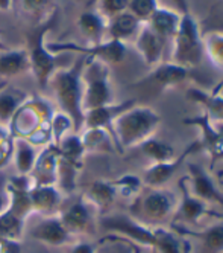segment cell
Segmentation results:
<instances>
[{"label": "cell", "mask_w": 223, "mask_h": 253, "mask_svg": "<svg viewBox=\"0 0 223 253\" xmlns=\"http://www.w3.org/2000/svg\"><path fill=\"white\" fill-rule=\"evenodd\" d=\"M161 124V116L149 107H129L111 125V136L120 150L140 147L154 137Z\"/></svg>", "instance_id": "1"}, {"label": "cell", "mask_w": 223, "mask_h": 253, "mask_svg": "<svg viewBox=\"0 0 223 253\" xmlns=\"http://www.w3.org/2000/svg\"><path fill=\"white\" fill-rule=\"evenodd\" d=\"M87 57H82L76 64L70 69L55 70L47 87L57 99L61 112L71 121L74 130L79 131L84 125V112H82V83L81 75Z\"/></svg>", "instance_id": "2"}, {"label": "cell", "mask_w": 223, "mask_h": 253, "mask_svg": "<svg viewBox=\"0 0 223 253\" xmlns=\"http://www.w3.org/2000/svg\"><path fill=\"white\" fill-rule=\"evenodd\" d=\"M176 209L175 195L162 188H147L134 198L131 206V215L135 220L151 226L165 221L173 216Z\"/></svg>", "instance_id": "3"}, {"label": "cell", "mask_w": 223, "mask_h": 253, "mask_svg": "<svg viewBox=\"0 0 223 253\" xmlns=\"http://www.w3.org/2000/svg\"><path fill=\"white\" fill-rule=\"evenodd\" d=\"M81 83L84 113L93 110V108H99L111 104V87L105 63L88 58V64L82 69Z\"/></svg>", "instance_id": "4"}, {"label": "cell", "mask_w": 223, "mask_h": 253, "mask_svg": "<svg viewBox=\"0 0 223 253\" xmlns=\"http://www.w3.org/2000/svg\"><path fill=\"white\" fill-rule=\"evenodd\" d=\"M100 226L109 232H114L126 241L137 243L138 246L157 249L158 244V227L147 226L138 220H135L132 215L125 213H113L105 215L100 218Z\"/></svg>", "instance_id": "5"}, {"label": "cell", "mask_w": 223, "mask_h": 253, "mask_svg": "<svg viewBox=\"0 0 223 253\" xmlns=\"http://www.w3.org/2000/svg\"><path fill=\"white\" fill-rule=\"evenodd\" d=\"M178 188L181 191V202L176 205L173 213V221H172L173 227L196 226L197 229H202L203 218L219 215L214 209H210V205L199 200L196 195L191 194L187 177L179 178Z\"/></svg>", "instance_id": "6"}, {"label": "cell", "mask_w": 223, "mask_h": 253, "mask_svg": "<svg viewBox=\"0 0 223 253\" xmlns=\"http://www.w3.org/2000/svg\"><path fill=\"white\" fill-rule=\"evenodd\" d=\"M175 37V64L184 66H196L202 58V46L197 34V26L193 20V17L187 12L182 14L179 28Z\"/></svg>", "instance_id": "7"}, {"label": "cell", "mask_w": 223, "mask_h": 253, "mask_svg": "<svg viewBox=\"0 0 223 253\" xmlns=\"http://www.w3.org/2000/svg\"><path fill=\"white\" fill-rule=\"evenodd\" d=\"M47 26L36 31L29 42L28 58H29V69L33 74L35 80L38 81L40 87L46 88L49 84V80L55 72V58L52 52L44 46V32Z\"/></svg>", "instance_id": "8"}, {"label": "cell", "mask_w": 223, "mask_h": 253, "mask_svg": "<svg viewBox=\"0 0 223 253\" xmlns=\"http://www.w3.org/2000/svg\"><path fill=\"white\" fill-rule=\"evenodd\" d=\"M47 49L50 52H60V50H73L81 52L90 60H99L102 63H119L125 57V46L119 40H109L106 43H97L91 47H84L78 44H67V43H49Z\"/></svg>", "instance_id": "9"}, {"label": "cell", "mask_w": 223, "mask_h": 253, "mask_svg": "<svg viewBox=\"0 0 223 253\" xmlns=\"http://www.w3.org/2000/svg\"><path fill=\"white\" fill-rule=\"evenodd\" d=\"M189 188L193 195L207 205H216L223 208V191L214 183L211 175L197 164H189Z\"/></svg>", "instance_id": "10"}, {"label": "cell", "mask_w": 223, "mask_h": 253, "mask_svg": "<svg viewBox=\"0 0 223 253\" xmlns=\"http://www.w3.org/2000/svg\"><path fill=\"white\" fill-rule=\"evenodd\" d=\"M200 145L199 142H193L190 147L185 148L179 156H176L175 159L169 160V162H161V164H154L152 167H149L144 174H143V178L141 182L144 186L147 188H162L165 182H169V180L173 177V174L178 171V168L184 164L185 159H187L189 154L194 153L196 150H199Z\"/></svg>", "instance_id": "11"}, {"label": "cell", "mask_w": 223, "mask_h": 253, "mask_svg": "<svg viewBox=\"0 0 223 253\" xmlns=\"http://www.w3.org/2000/svg\"><path fill=\"white\" fill-rule=\"evenodd\" d=\"M90 203L85 202L84 198H78L60 212V218L65 229L70 232V235H81V233H90L95 221L90 211Z\"/></svg>", "instance_id": "12"}, {"label": "cell", "mask_w": 223, "mask_h": 253, "mask_svg": "<svg viewBox=\"0 0 223 253\" xmlns=\"http://www.w3.org/2000/svg\"><path fill=\"white\" fill-rule=\"evenodd\" d=\"M29 235L33 240H38L53 247L64 246L71 238L70 232L65 229L58 215H47L46 218H41L33 227H31Z\"/></svg>", "instance_id": "13"}, {"label": "cell", "mask_w": 223, "mask_h": 253, "mask_svg": "<svg viewBox=\"0 0 223 253\" xmlns=\"http://www.w3.org/2000/svg\"><path fill=\"white\" fill-rule=\"evenodd\" d=\"M184 124L194 125L200 130V136L197 139L200 148L205 150L213 159H223V139L216 131L213 122L207 115L197 118H187L184 119Z\"/></svg>", "instance_id": "14"}, {"label": "cell", "mask_w": 223, "mask_h": 253, "mask_svg": "<svg viewBox=\"0 0 223 253\" xmlns=\"http://www.w3.org/2000/svg\"><path fill=\"white\" fill-rule=\"evenodd\" d=\"M135 105V99L126 101L117 105H103L99 108H93V110H88L84 113V125L87 126V130H93V128H99V130H106L111 134V125H113V121L122 113L126 108ZM114 142V140H113Z\"/></svg>", "instance_id": "15"}, {"label": "cell", "mask_w": 223, "mask_h": 253, "mask_svg": "<svg viewBox=\"0 0 223 253\" xmlns=\"http://www.w3.org/2000/svg\"><path fill=\"white\" fill-rule=\"evenodd\" d=\"M162 44H164V39H161L149 25L140 29L137 37V49L147 64L158 63L162 52Z\"/></svg>", "instance_id": "16"}, {"label": "cell", "mask_w": 223, "mask_h": 253, "mask_svg": "<svg viewBox=\"0 0 223 253\" xmlns=\"http://www.w3.org/2000/svg\"><path fill=\"white\" fill-rule=\"evenodd\" d=\"M175 232L197 238L208 253H223V223H214L196 232L185 229H175Z\"/></svg>", "instance_id": "17"}, {"label": "cell", "mask_w": 223, "mask_h": 253, "mask_svg": "<svg viewBox=\"0 0 223 253\" xmlns=\"http://www.w3.org/2000/svg\"><path fill=\"white\" fill-rule=\"evenodd\" d=\"M187 75H189L187 67L175 64V63H167V64L158 66L152 74L146 78V81L164 90V88H169L178 83H182L185 78H187Z\"/></svg>", "instance_id": "18"}, {"label": "cell", "mask_w": 223, "mask_h": 253, "mask_svg": "<svg viewBox=\"0 0 223 253\" xmlns=\"http://www.w3.org/2000/svg\"><path fill=\"white\" fill-rule=\"evenodd\" d=\"M29 198L32 209L41 213H50L55 208H58L61 195L53 185H35L29 189Z\"/></svg>", "instance_id": "19"}, {"label": "cell", "mask_w": 223, "mask_h": 253, "mask_svg": "<svg viewBox=\"0 0 223 253\" xmlns=\"http://www.w3.org/2000/svg\"><path fill=\"white\" fill-rule=\"evenodd\" d=\"M29 69V58L25 49L0 52V78H12Z\"/></svg>", "instance_id": "20"}, {"label": "cell", "mask_w": 223, "mask_h": 253, "mask_svg": "<svg viewBox=\"0 0 223 253\" xmlns=\"http://www.w3.org/2000/svg\"><path fill=\"white\" fill-rule=\"evenodd\" d=\"M106 28L108 34L111 35V40L123 42L125 39L131 37L140 29V20L132 12L123 11L114 17H111V22Z\"/></svg>", "instance_id": "21"}, {"label": "cell", "mask_w": 223, "mask_h": 253, "mask_svg": "<svg viewBox=\"0 0 223 253\" xmlns=\"http://www.w3.org/2000/svg\"><path fill=\"white\" fill-rule=\"evenodd\" d=\"M14 153L18 174L23 177L32 174L36 160H38V154H36L32 143L25 137H17L14 142Z\"/></svg>", "instance_id": "22"}, {"label": "cell", "mask_w": 223, "mask_h": 253, "mask_svg": "<svg viewBox=\"0 0 223 253\" xmlns=\"http://www.w3.org/2000/svg\"><path fill=\"white\" fill-rule=\"evenodd\" d=\"M179 22H181V17L176 12L170 9L157 8V11L151 15V19H149V26H151L161 39H167V37H173L176 34L179 28Z\"/></svg>", "instance_id": "23"}, {"label": "cell", "mask_w": 223, "mask_h": 253, "mask_svg": "<svg viewBox=\"0 0 223 253\" xmlns=\"http://www.w3.org/2000/svg\"><path fill=\"white\" fill-rule=\"evenodd\" d=\"M117 191L113 182H95L88 189V202L91 206H96L100 212H106L114 203Z\"/></svg>", "instance_id": "24"}, {"label": "cell", "mask_w": 223, "mask_h": 253, "mask_svg": "<svg viewBox=\"0 0 223 253\" xmlns=\"http://www.w3.org/2000/svg\"><path fill=\"white\" fill-rule=\"evenodd\" d=\"M78 26L85 37L95 44L100 43L102 35L106 29V25L102 19V15L97 12H93V11L81 14L79 20H78Z\"/></svg>", "instance_id": "25"}, {"label": "cell", "mask_w": 223, "mask_h": 253, "mask_svg": "<svg viewBox=\"0 0 223 253\" xmlns=\"http://www.w3.org/2000/svg\"><path fill=\"white\" fill-rule=\"evenodd\" d=\"M138 148L143 151V154H146V157L151 159L154 164L169 162V160L176 157V151H175V148L170 145V143L158 140L155 137H151L149 140L143 142Z\"/></svg>", "instance_id": "26"}, {"label": "cell", "mask_w": 223, "mask_h": 253, "mask_svg": "<svg viewBox=\"0 0 223 253\" xmlns=\"http://www.w3.org/2000/svg\"><path fill=\"white\" fill-rule=\"evenodd\" d=\"M25 99V93L17 88H9L0 92V122H11L18 112L22 102Z\"/></svg>", "instance_id": "27"}, {"label": "cell", "mask_w": 223, "mask_h": 253, "mask_svg": "<svg viewBox=\"0 0 223 253\" xmlns=\"http://www.w3.org/2000/svg\"><path fill=\"white\" fill-rule=\"evenodd\" d=\"M189 98L203 102V105L207 107V116L210 118L211 122H223V98L217 95H208L205 92H200V90H189Z\"/></svg>", "instance_id": "28"}, {"label": "cell", "mask_w": 223, "mask_h": 253, "mask_svg": "<svg viewBox=\"0 0 223 253\" xmlns=\"http://www.w3.org/2000/svg\"><path fill=\"white\" fill-rule=\"evenodd\" d=\"M23 232V220L20 216L12 213L6 209L3 213H0V238L18 241Z\"/></svg>", "instance_id": "29"}, {"label": "cell", "mask_w": 223, "mask_h": 253, "mask_svg": "<svg viewBox=\"0 0 223 253\" xmlns=\"http://www.w3.org/2000/svg\"><path fill=\"white\" fill-rule=\"evenodd\" d=\"M85 151V147L82 143V139L78 136H67L60 140V154L63 160L68 162L70 165L76 167V164L81 160L82 154Z\"/></svg>", "instance_id": "30"}, {"label": "cell", "mask_w": 223, "mask_h": 253, "mask_svg": "<svg viewBox=\"0 0 223 253\" xmlns=\"http://www.w3.org/2000/svg\"><path fill=\"white\" fill-rule=\"evenodd\" d=\"M113 185L117 191V195L122 194L125 197H132V198H135L143 189V182L137 175H125L119 178L117 182H113Z\"/></svg>", "instance_id": "31"}, {"label": "cell", "mask_w": 223, "mask_h": 253, "mask_svg": "<svg viewBox=\"0 0 223 253\" xmlns=\"http://www.w3.org/2000/svg\"><path fill=\"white\" fill-rule=\"evenodd\" d=\"M127 8L138 20H149L157 11V0H129Z\"/></svg>", "instance_id": "32"}, {"label": "cell", "mask_w": 223, "mask_h": 253, "mask_svg": "<svg viewBox=\"0 0 223 253\" xmlns=\"http://www.w3.org/2000/svg\"><path fill=\"white\" fill-rule=\"evenodd\" d=\"M127 3L129 0H102V11L109 17H114L126 11Z\"/></svg>", "instance_id": "33"}, {"label": "cell", "mask_w": 223, "mask_h": 253, "mask_svg": "<svg viewBox=\"0 0 223 253\" xmlns=\"http://www.w3.org/2000/svg\"><path fill=\"white\" fill-rule=\"evenodd\" d=\"M96 250H97L96 244H91L87 241H79V243L71 244L68 253H96Z\"/></svg>", "instance_id": "34"}, {"label": "cell", "mask_w": 223, "mask_h": 253, "mask_svg": "<svg viewBox=\"0 0 223 253\" xmlns=\"http://www.w3.org/2000/svg\"><path fill=\"white\" fill-rule=\"evenodd\" d=\"M47 3V0H23V5L31 12H38Z\"/></svg>", "instance_id": "35"}, {"label": "cell", "mask_w": 223, "mask_h": 253, "mask_svg": "<svg viewBox=\"0 0 223 253\" xmlns=\"http://www.w3.org/2000/svg\"><path fill=\"white\" fill-rule=\"evenodd\" d=\"M173 3L176 5V8H179L182 11V14H187V0H173Z\"/></svg>", "instance_id": "36"}, {"label": "cell", "mask_w": 223, "mask_h": 253, "mask_svg": "<svg viewBox=\"0 0 223 253\" xmlns=\"http://www.w3.org/2000/svg\"><path fill=\"white\" fill-rule=\"evenodd\" d=\"M213 126L216 128V131L220 134V137L223 139V122H213Z\"/></svg>", "instance_id": "37"}, {"label": "cell", "mask_w": 223, "mask_h": 253, "mask_svg": "<svg viewBox=\"0 0 223 253\" xmlns=\"http://www.w3.org/2000/svg\"><path fill=\"white\" fill-rule=\"evenodd\" d=\"M11 47L9 46H6L2 40H0V52H5V50H9Z\"/></svg>", "instance_id": "38"}, {"label": "cell", "mask_w": 223, "mask_h": 253, "mask_svg": "<svg viewBox=\"0 0 223 253\" xmlns=\"http://www.w3.org/2000/svg\"><path fill=\"white\" fill-rule=\"evenodd\" d=\"M3 205H5V202H3V197H2V194H0V213H3V212H5V209H3Z\"/></svg>", "instance_id": "39"}, {"label": "cell", "mask_w": 223, "mask_h": 253, "mask_svg": "<svg viewBox=\"0 0 223 253\" xmlns=\"http://www.w3.org/2000/svg\"><path fill=\"white\" fill-rule=\"evenodd\" d=\"M222 95H223V93H222ZM222 98H223V96H222Z\"/></svg>", "instance_id": "40"}]
</instances>
